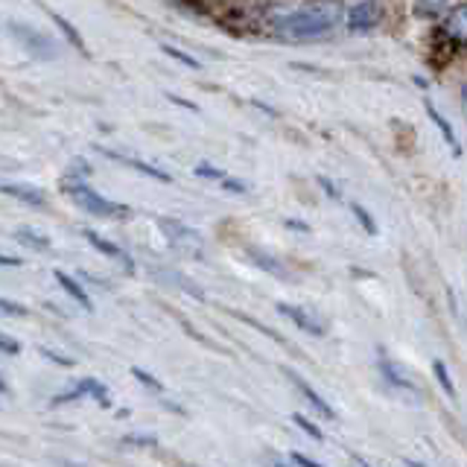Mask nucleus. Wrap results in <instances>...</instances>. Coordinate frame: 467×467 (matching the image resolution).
I'll use <instances>...</instances> for the list:
<instances>
[{"label":"nucleus","instance_id":"nucleus-1","mask_svg":"<svg viewBox=\"0 0 467 467\" xmlns=\"http://www.w3.org/2000/svg\"><path fill=\"white\" fill-rule=\"evenodd\" d=\"M345 9L339 0H313V4H304L292 12H283L274 18V29L283 36V38H292V41H310L318 38L342 20Z\"/></svg>","mask_w":467,"mask_h":467},{"label":"nucleus","instance_id":"nucleus-2","mask_svg":"<svg viewBox=\"0 0 467 467\" xmlns=\"http://www.w3.org/2000/svg\"><path fill=\"white\" fill-rule=\"evenodd\" d=\"M65 193L73 199V205H79L85 214H91V217H102V219H129L132 217L129 205L105 199L102 193H97V190L88 187L85 182H65Z\"/></svg>","mask_w":467,"mask_h":467},{"label":"nucleus","instance_id":"nucleus-3","mask_svg":"<svg viewBox=\"0 0 467 467\" xmlns=\"http://www.w3.org/2000/svg\"><path fill=\"white\" fill-rule=\"evenodd\" d=\"M9 33H12L18 41H20V47H24L27 53H33L36 59H56L59 56V47H56V41L47 38L41 29H36L33 24H27V20H12L9 24Z\"/></svg>","mask_w":467,"mask_h":467},{"label":"nucleus","instance_id":"nucleus-4","mask_svg":"<svg viewBox=\"0 0 467 467\" xmlns=\"http://www.w3.org/2000/svg\"><path fill=\"white\" fill-rule=\"evenodd\" d=\"M158 228L167 234V240L173 242L178 251H184V254H199L201 251V242H205V240H201V234L196 228L184 225L182 219L161 217V219H158Z\"/></svg>","mask_w":467,"mask_h":467},{"label":"nucleus","instance_id":"nucleus-5","mask_svg":"<svg viewBox=\"0 0 467 467\" xmlns=\"http://www.w3.org/2000/svg\"><path fill=\"white\" fill-rule=\"evenodd\" d=\"M377 354H380V356H377V368H380V374H383L386 383H389L391 389H395V391H400V395H412V397H418L421 391L415 389V383H412V377L406 374V371H403V368L395 363V359H391V356L386 354L383 348H380Z\"/></svg>","mask_w":467,"mask_h":467},{"label":"nucleus","instance_id":"nucleus-6","mask_svg":"<svg viewBox=\"0 0 467 467\" xmlns=\"http://www.w3.org/2000/svg\"><path fill=\"white\" fill-rule=\"evenodd\" d=\"M380 18H383V6H380V0H359L348 9V29H354V33H371Z\"/></svg>","mask_w":467,"mask_h":467},{"label":"nucleus","instance_id":"nucleus-7","mask_svg":"<svg viewBox=\"0 0 467 467\" xmlns=\"http://www.w3.org/2000/svg\"><path fill=\"white\" fill-rule=\"evenodd\" d=\"M97 397V403L102 409H109L111 406V397H109V391H105V386L100 383V380H79L77 386L73 389H65V391H59L56 397H53V406H61V403H73V400H79V397Z\"/></svg>","mask_w":467,"mask_h":467},{"label":"nucleus","instance_id":"nucleus-8","mask_svg":"<svg viewBox=\"0 0 467 467\" xmlns=\"http://www.w3.org/2000/svg\"><path fill=\"white\" fill-rule=\"evenodd\" d=\"M283 377L286 380H290V383H292V389L295 391H299V395L307 400V403H310V409L313 412H318V415H324L327 421H333L336 418V412H333V406H331V403H327L322 395H318V391L310 386V383H307V380L299 374V371H292V368H283Z\"/></svg>","mask_w":467,"mask_h":467},{"label":"nucleus","instance_id":"nucleus-9","mask_svg":"<svg viewBox=\"0 0 467 467\" xmlns=\"http://www.w3.org/2000/svg\"><path fill=\"white\" fill-rule=\"evenodd\" d=\"M82 237L91 242L94 249H97L100 254H105V258H111L114 263H120L123 266V272L126 274H135V260H132V254L129 251H123L117 242H111V240H105L102 234H97V231H91V228H82Z\"/></svg>","mask_w":467,"mask_h":467},{"label":"nucleus","instance_id":"nucleus-10","mask_svg":"<svg viewBox=\"0 0 467 467\" xmlns=\"http://www.w3.org/2000/svg\"><path fill=\"white\" fill-rule=\"evenodd\" d=\"M274 307H278V313L290 318V322H292L295 327H299L301 333H310V336H315V339L324 336V324L318 322L315 315L307 313L304 307H295V304H290V301H278Z\"/></svg>","mask_w":467,"mask_h":467},{"label":"nucleus","instance_id":"nucleus-11","mask_svg":"<svg viewBox=\"0 0 467 467\" xmlns=\"http://www.w3.org/2000/svg\"><path fill=\"white\" fill-rule=\"evenodd\" d=\"M100 152H102L105 158H111V161H117V164H123V167H129V169H135V173H143V176H150V178H155V182H164V184H169V182H173V176H169V173H164V169H158V167H152V164H146V161H141V158H129V155H123V152L105 150V146H100Z\"/></svg>","mask_w":467,"mask_h":467},{"label":"nucleus","instance_id":"nucleus-12","mask_svg":"<svg viewBox=\"0 0 467 467\" xmlns=\"http://www.w3.org/2000/svg\"><path fill=\"white\" fill-rule=\"evenodd\" d=\"M53 278H56V283L61 286V290H65L68 295H70V299L73 301H77L79 307H82V310H94V301H91V295L88 292H85V286L77 281V278H70V274L68 272H61V269H56V272H53Z\"/></svg>","mask_w":467,"mask_h":467},{"label":"nucleus","instance_id":"nucleus-13","mask_svg":"<svg viewBox=\"0 0 467 467\" xmlns=\"http://www.w3.org/2000/svg\"><path fill=\"white\" fill-rule=\"evenodd\" d=\"M423 109H427V117H430V120H432V126H435V129H438L441 135H444V141H447V146H450V152L455 155V158H459L462 155V146H459V137H455V132H453V126H450V120H447V117H444L438 109H435V105L427 100V102H423Z\"/></svg>","mask_w":467,"mask_h":467},{"label":"nucleus","instance_id":"nucleus-14","mask_svg":"<svg viewBox=\"0 0 467 467\" xmlns=\"http://www.w3.org/2000/svg\"><path fill=\"white\" fill-rule=\"evenodd\" d=\"M249 258L254 260V266H260L263 272H269L274 274V278H281V281H292V272L283 266V263L278 258H272V254L266 251H260V249H249Z\"/></svg>","mask_w":467,"mask_h":467},{"label":"nucleus","instance_id":"nucleus-15","mask_svg":"<svg viewBox=\"0 0 467 467\" xmlns=\"http://www.w3.org/2000/svg\"><path fill=\"white\" fill-rule=\"evenodd\" d=\"M4 193L9 199H20V201H27V205H36V208L47 205V196L41 193L38 187H33V184H4Z\"/></svg>","mask_w":467,"mask_h":467},{"label":"nucleus","instance_id":"nucleus-16","mask_svg":"<svg viewBox=\"0 0 467 467\" xmlns=\"http://www.w3.org/2000/svg\"><path fill=\"white\" fill-rule=\"evenodd\" d=\"M50 18H53V24H56L61 33H65V38L70 41L73 47H77L79 53H88V47H85V38L79 36V29L70 24V20L65 18V15H59V12H50Z\"/></svg>","mask_w":467,"mask_h":467},{"label":"nucleus","instance_id":"nucleus-17","mask_svg":"<svg viewBox=\"0 0 467 467\" xmlns=\"http://www.w3.org/2000/svg\"><path fill=\"white\" fill-rule=\"evenodd\" d=\"M15 237H18V242H24V246L36 249V251H50V240L45 237V234L33 231V228H18Z\"/></svg>","mask_w":467,"mask_h":467},{"label":"nucleus","instance_id":"nucleus-18","mask_svg":"<svg viewBox=\"0 0 467 467\" xmlns=\"http://www.w3.org/2000/svg\"><path fill=\"white\" fill-rule=\"evenodd\" d=\"M447 33L453 38H467V4L447 18Z\"/></svg>","mask_w":467,"mask_h":467},{"label":"nucleus","instance_id":"nucleus-19","mask_svg":"<svg viewBox=\"0 0 467 467\" xmlns=\"http://www.w3.org/2000/svg\"><path fill=\"white\" fill-rule=\"evenodd\" d=\"M234 315H237V318H240V322H242V324H249V327H258V331H260V333H266V336L272 339V342H278L281 348H290V350H292V345H290V342H286V339H281L278 333H274V331H272V327H266V324H263V322H258V318H251V315H246V313H237V310H234Z\"/></svg>","mask_w":467,"mask_h":467},{"label":"nucleus","instance_id":"nucleus-20","mask_svg":"<svg viewBox=\"0 0 467 467\" xmlns=\"http://www.w3.org/2000/svg\"><path fill=\"white\" fill-rule=\"evenodd\" d=\"M350 214L356 217V222H359V225H363V231H365V234H371V237H377V234H380L377 222H374V217H371L363 205H359V201H350Z\"/></svg>","mask_w":467,"mask_h":467},{"label":"nucleus","instance_id":"nucleus-21","mask_svg":"<svg viewBox=\"0 0 467 467\" xmlns=\"http://www.w3.org/2000/svg\"><path fill=\"white\" fill-rule=\"evenodd\" d=\"M432 371H435V380H438L441 389H444V395H447L450 400H455V386H453V380H450L447 365H444L441 359H435V363H432Z\"/></svg>","mask_w":467,"mask_h":467},{"label":"nucleus","instance_id":"nucleus-22","mask_svg":"<svg viewBox=\"0 0 467 467\" xmlns=\"http://www.w3.org/2000/svg\"><path fill=\"white\" fill-rule=\"evenodd\" d=\"M161 50L167 53L169 59H176V61H182V65H187L190 70H199L201 68V61L190 56V53H182V50H176V47H169V45H161Z\"/></svg>","mask_w":467,"mask_h":467},{"label":"nucleus","instance_id":"nucleus-23","mask_svg":"<svg viewBox=\"0 0 467 467\" xmlns=\"http://www.w3.org/2000/svg\"><path fill=\"white\" fill-rule=\"evenodd\" d=\"M292 421H295V427H301V430H304L307 435H310L313 441H324V432L318 430V427H315V423H313L310 418H304L301 412H295V415H292Z\"/></svg>","mask_w":467,"mask_h":467},{"label":"nucleus","instance_id":"nucleus-24","mask_svg":"<svg viewBox=\"0 0 467 467\" xmlns=\"http://www.w3.org/2000/svg\"><path fill=\"white\" fill-rule=\"evenodd\" d=\"M132 377H135V380H141V383H143L146 389H152V391H164V386L158 383V380L150 374V371H143V368H132Z\"/></svg>","mask_w":467,"mask_h":467},{"label":"nucleus","instance_id":"nucleus-25","mask_svg":"<svg viewBox=\"0 0 467 467\" xmlns=\"http://www.w3.org/2000/svg\"><path fill=\"white\" fill-rule=\"evenodd\" d=\"M447 6V0H418V12L421 15H435Z\"/></svg>","mask_w":467,"mask_h":467},{"label":"nucleus","instance_id":"nucleus-26","mask_svg":"<svg viewBox=\"0 0 467 467\" xmlns=\"http://www.w3.org/2000/svg\"><path fill=\"white\" fill-rule=\"evenodd\" d=\"M196 176H201V178H222V182H225V176H222L219 169L210 167V164H199L196 167Z\"/></svg>","mask_w":467,"mask_h":467},{"label":"nucleus","instance_id":"nucleus-27","mask_svg":"<svg viewBox=\"0 0 467 467\" xmlns=\"http://www.w3.org/2000/svg\"><path fill=\"white\" fill-rule=\"evenodd\" d=\"M0 350H4L6 356H15V354H20V345L15 342V339L4 336V339H0Z\"/></svg>","mask_w":467,"mask_h":467},{"label":"nucleus","instance_id":"nucleus-28","mask_svg":"<svg viewBox=\"0 0 467 467\" xmlns=\"http://www.w3.org/2000/svg\"><path fill=\"white\" fill-rule=\"evenodd\" d=\"M292 464L295 467H324V464H318L315 459H310V455H304V453H292Z\"/></svg>","mask_w":467,"mask_h":467},{"label":"nucleus","instance_id":"nucleus-29","mask_svg":"<svg viewBox=\"0 0 467 467\" xmlns=\"http://www.w3.org/2000/svg\"><path fill=\"white\" fill-rule=\"evenodd\" d=\"M126 444H137V447H155V438H146V435H126Z\"/></svg>","mask_w":467,"mask_h":467},{"label":"nucleus","instance_id":"nucleus-30","mask_svg":"<svg viewBox=\"0 0 467 467\" xmlns=\"http://www.w3.org/2000/svg\"><path fill=\"white\" fill-rule=\"evenodd\" d=\"M4 315H27V307L24 304H12V301H4Z\"/></svg>","mask_w":467,"mask_h":467},{"label":"nucleus","instance_id":"nucleus-31","mask_svg":"<svg viewBox=\"0 0 467 467\" xmlns=\"http://www.w3.org/2000/svg\"><path fill=\"white\" fill-rule=\"evenodd\" d=\"M41 356H47V359H53V363H59V365H73V359H68V356H61V354H53V350H47V348H41Z\"/></svg>","mask_w":467,"mask_h":467},{"label":"nucleus","instance_id":"nucleus-32","mask_svg":"<svg viewBox=\"0 0 467 467\" xmlns=\"http://www.w3.org/2000/svg\"><path fill=\"white\" fill-rule=\"evenodd\" d=\"M222 184H225V190H234V193H246V190H249L242 182H237V178H225Z\"/></svg>","mask_w":467,"mask_h":467},{"label":"nucleus","instance_id":"nucleus-33","mask_svg":"<svg viewBox=\"0 0 467 467\" xmlns=\"http://www.w3.org/2000/svg\"><path fill=\"white\" fill-rule=\"evenodd\" d=\"M318 184H322L324 190H327V193H331L333 199H339V190L333 187V182H331V178H324V176H318Z\"/></svg>","mask_w":467,"mask_h":467},{"label":"nucleus","instance_id":"nucleus-34","mask_svg":"<svg viewBox=\"0 0 467 467\" xmlns=\"http://www.w3.org/2000/svg\"><path fill=\"white\" fill-rule=\"evenodd\" d=\"M20 263H24V260H18V258H4V266H9V269H12V266H20Z\"/></svg>","mask_w":467,"mask_h":467},{"label":"nucleus","instance_id":"nucleus-35","mask_svg":"<svg viewBox=\"0 0 467 467\" xmlns=\"http://www.w3.org/2000/svg\"><path fill=\"white\" fill-rule=\"evenodd\" d=\"M462 105H464V114H467V85L462 88Z\"/></svg>","mask_w":467,"mask_h":467},{"label":"nucleus","instance_id":"nucleus-36","mask_svg":"<svg viewBox=\"0 0 467 467\" xmlns=\"http://www.w3.org/2000/svg\"><path fill=\"white\" fill-rule=\"evenodd\" d=\"M406 467H427V464H421V462H415V459H406Z\"/></svg>","mask_w":467,"mask_h":467},{"label":"nucleus","instance_id":"nucleus-37","mask_svg":"<svg viewBox=\"0 0 467 467\" xmlns=\"http://www.w3.org/2000/svg\"><path fill=\"white\" fill-rule=\"evenodd\" d=\"M274 467H290V464H283V462H274Z\"/></svg>","mask_w":467,"mask_h":467},{"label":"nucleus","instance_id":"nucleus-38","mask_svg":"<svg viewBox=\"0 0 467 467\" xmlns=\"http://www.w3.org/2000/svg\"><path fill=\"white\" fill-rule=\"evenodd\" d=\"M356 462H359V464H363V467H368V464H365V462H363V459H359V455H356Z\"/></svg>","mask_w":467,"mask_h":467}]
</instances>
